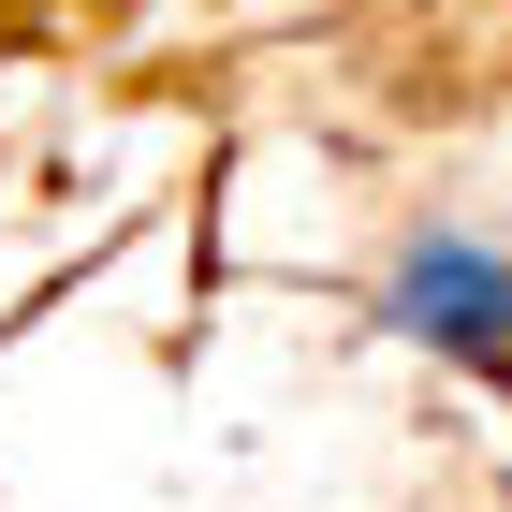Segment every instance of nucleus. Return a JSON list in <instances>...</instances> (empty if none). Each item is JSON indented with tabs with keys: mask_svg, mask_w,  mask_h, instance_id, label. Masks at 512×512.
<instances>
[{
	"mask_svg": "<svg viewBox=\"0 0 512 512\" xmlns=\"http://www.w3.org/2000/svg\"><path fill=\"white\" fill-rule=\"evenodd\" d=\"M381 337L469 366V381H512V249L483 235H410L381 264Z\"/></svg>",
	"mask_w": 512,
	"mask_h": 512,
	"instance_id": "obj_1",
	"label": "nucleus"
}]
</instances>
